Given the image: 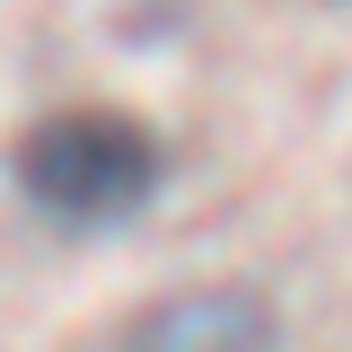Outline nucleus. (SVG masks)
I'll return each mask as SVG.
<instances>
[{
  "label": "nucleus",
  "mask_w": 352,
  "mask_h": 352,
  "mask_svg": "<svg viewBox=\"0 0 352 352\" xmlns=\"http://www.w3.org/2000/svg\"><path fill=\"white\" fill-rule=\"evenodd\" d=\"M115 352H282V317L247 282H194L132 317Z\"/></svg>",
  "instance_id": "obj_2"
},
{
  "label": "nucleus",
  "mask_w": 352,
  "mask_h": 352,
  "mask_svg": "<svg viewBox=\"0 0 352 352\" xmlns=\"http://www.w3.org/2000/svg\"><path fill=\"white\" fill-rule=\"evenodd\" d=\"M9 176H18V194L53 229H115V220H132L159 194L168 159L115 106H62V115H44V124L18 132Z\"/></svg>",
  "instance_id": "obj_1"
}]
</instances>
